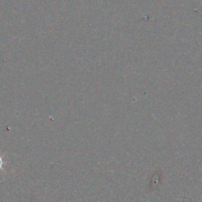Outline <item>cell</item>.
I'll use <instances>...</instances> for the list:
<instances>
[{"mask_svg": "<svg viewBox=\"0 0 202 202\" xmlns=\"http://www.w3.org/2000/svg\"><path fill=\"white\" fill-rule=\"evenodd\" d=\"M2 165H3V161H2V157H0V169L2 168Z\"/></svg>", "mask_w": 202, "mask_h": 202, "instance_id": "cell-1", "label": "cell"}]
</instances>
